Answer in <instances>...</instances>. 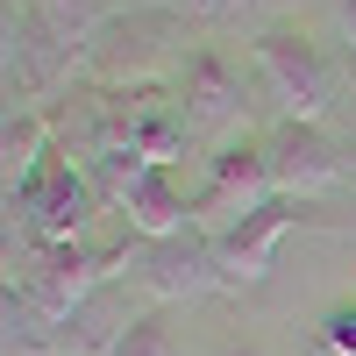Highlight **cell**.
Wrapping results in <instances>:
<instances>
[{
  "label": "cell",
  "instance_id": "ba28073f",
  "mask_svg": "<svg viewBox=\"0 0 356 356\" xmlns=\"http://www.w3.org/2000/svg\"><path fill=\"white\" fill-rule=\"evenodd\" d=\"M107 214L129 221L143 243H157V235H186V228H200V200L178 186V164H143Z\"/></svg>",
  "mask_w": 356,
  "mask_h": 356
},
{
  "label": "cell",
  "instance_id": "4fadbf2b",
  "mask_svg": "<svg viewBox=\"0 0 356 356\" xmlns=\"http://www.w3.org/2000/svg\"><path fill=\"white\" fill-rule=\"evenodd\" d=\"M335 22H342V43H349V57H356V0H335Z\"/></svg>",
  "mask_w": 356,
  "mask_h": 356
},
{
  "label": "cell",
  "instance_id": "7c38bea8",
  "mask_svg": "<svg viewBox=\"0 0 356 356\" xmlns=\"http://www.w3.org/2000/svg\"><path fill=\"white\" fill-rule=\"evenodd\" d=\"M164 8L193 15V22H214V15H235V8H250V0H164Z\"/></svg>",
  "mask_w": 356,
  "mask_h": 356
},
{
  "label": "cell",
  "instance_id": "8992f818",
  "mask_svg": "<svg viewBox=\"0 0 356 356\" xmlns=\"http://www.w3.org/2000/svg\"><path fill=\"white\" fill-rule=\"evenodd\" d=\"M278 186H271V164H264V143L243 136V143H221V150H207V193H200V228H228L257 214V207H271Z\"/></svg>",
  "mask_w": 356,
  "mask_h": 356
},
{
  "label": "cell",
  "instance_id": "7a4b0ae2",
  "mask_svg": "<svg viewBox=\"0 0 356 356\" xmlns=\"http://www.w3.org/2000/svg\"><path fill=\"white\" fill-rule=\"evenodd\" d=\"M8 214H15L29 250H50V243H86V235L107 221V200L93 193V178H86L79 157L57 150L22 193H8Z\"/></svg>",
  "mask_w": 356,
  "mask_h": 356
},
{
  "label": "cell",
  "instance_id": "6da1fadb",
  "mask_svg": "<svg viewBox=\"0 0 356 356\" xmlns=\"http://www.w3.org/2000/svg\"><path fill=\"white\" fill-rule=\"evenodd\" d=\"M186 22L193 15L164 8V0L107 15L100 36L86 43V72L79 79H93V86H164L171 72H186V57H193L186 50Z\"/></svg>",
  "mask_w": 356,
  "mask_h": 356
},
{
  "label": "cell",
  "instance_id": "277c9868",
  "mask_svg": "<svg viewBox=\"0 0 356 356\" xmlns=\"http://www.w3.org/2000/svg\"><path fill=\"white\" fill-rule=\"evenodd\" d=\"M264 143V164H271V186H278V200H321V193H335L342 178H349V157H342V143L321 129V122H278L257 136Z\"/></svg>",
  "mask_w": 356,
  "mask_h": 356
},
{
  "label": "cell",
  "instance_id": "3957f363",
  "mask_svg": "<svg viewBox=\"0 0 356 356\" xmlns=\"http://www.w3.org/2000/svg\"><path fill=\"white\" fill-rule=\"evenodd\" d=\"M250 57H257L264 86L278 93V114H285V122H328V107H335V93H342V79H335L328 50H321L307 29H292V22L257 29Z\"/></svg>",
  "mask_w": 356,
  "mask_h": 356
},
{
  "label": "cell",
  "instance_id": "52a82bcc",
  "mask_svg": "<svg viewBox=\"0 0 356 356\" xmlns=\"http://www.w3.org/2000/svg\"><path fill=\"white\" fill-rule=\"evenodd\" d=\"M178 107H186V122H193V143H221L243 129V72L228 65V57L214 43H200L186 57V72H178Z\"/></svg>",
  "mask_w": 356,
  "mask_h": 356
},
{
  "label": "cell",
  "instance_id": "8fae6325",
  "mask_svg": "<svg viewBox=\"0 0 356 356\" xmlns=\"http://www.w3.org/2000/svg\"><path fill=\"white\" fill-rule=\"evenodd\" d=\"M114 356H178V342H171V328H164V314H136V328L122 335V349Z\"/></svg>",
  "mask_w": 356,
  "mask_h": 356
},
{
  "label": "cell",
  "instance_id": "9c48e42d",
  "mask_svg": "<svg viewBox=\"0 0 356 356\" xmlns=\"http://www.w3.org/2000/svg\"><path fill=\"white\" fill-rule=\"evenodd\" d=\"M292 221H300V200H271V207H257V214L228 221V228H207L214 250H221L228 292H243V285H257L264 271H271V257H278V243L292 235Z\"/></svg>",
  "mask_w": 356,
  "mask_h": 356
},
{
  "label": "cell",
  "instance_id": "5b68a950",
  "mask_svg": "<svg viewBox=\"0 0 356 356\" xmlns=\"http://www.w3.org/2000/svg\"><path fill=\"white\" fill-rule=\"evenodd\" d=\"M136 285L150 292L157 307H178V300H214L228 292V271H221V250L207 228H186V235H157V243L136 250Z\"/></svg>",
  "mask_w": 356,
  "mask_h": 356
},
{
  "label": "cell",
  "instance_id": "30bf717a",
  "mask_svg": "<svg viewBox=\"0 0 356 356\" xmlns=\"http://www.w3.org/2000/svg\"><path fill=\"white\" fill-rule=\"evenodd\" d=\"M57 157V122L50 107H8V136H0V164H8V193H22L29 178Z\"/></svg>",
  "mask_w": 356,
  "mask_h": 356
},
{
  "label": "cell",
  "instance_id": "5bb4252c",
  "mask_svg": "<svg viewBox=\"0 0 356 356\" xmlns=\"http://www.w3.org/2000/svg\"><path fill=\"white\" fill-rule=\"evenodd\" d=\"M221 356H264V349H250V342H228V349H221Z\"/></svg>",
  "mask_w": 356,
  "mask_h": 356
}]
</instances>
